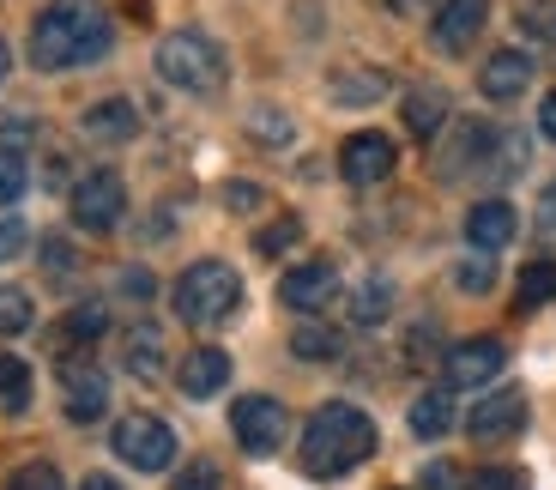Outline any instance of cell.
Returning a JSON list of instances; mask_svg holds the SVG:
<instances>
[{
    "mask_svg": "<svg viewBox=\"0 0 556 490\" xmlns=\"http://www.w3.org/2000/svg\"><path fill=\"white\" fill-rule=\"evenodd\" d=\"M110 49H115V18L103 0H55L30 25V67H42V73L91 67Z\"/></svg>",
    "mask_w": 556,
    "mask_h": 490,
    "instance_id": "6da1fadb",
    "label": "cell"
},
{
    "mask_svg": "<svg viewBox=\"0 0 556 490\" xmlns=\"http://www.w3.org/2000/svg\"><path fill=\"white\" fill-rule=\"evenodd\" d=\"M369 454H376V418H369V412H357L351 400H327V406L308 412L303 449H296V461H303L308 478H345V473H357Z\"/></svg>",
    "mask_w": 556,
    "mask_h": 490,
    "instance_id": "7a4b0ae2",
    "label": "cell"
},
{
    "mask_svg": "<svg viewBox=\"0 0 556 490\" xmlns=\"http://www.w3.org/2000/svg\"><path fill=\"white\" fill-rule=\"evenodd\" d=\"M169 303L188 327H218L242 309V273L230 261H194L181 266V279L169 285Z\"/></svg>",
    "mask_w": 556,
    "mask_h": 490,
    "instance_id": "3957f363",
    "label": "cell"
},
{
    "mask_svg": "<svg viewBox=\"0 0 556 490\" xmlns=\"http://www.w3.org/2000/svg\"><path fill=\"white\" fill-rule=\"evenodd\" d=\"M152 61H157V79L176 85V91H218L224 85V49L206 30H169Z\"/></svg>",
    "mask_w": 556,
    "mask_h": 490,
    "instance_id": "277c9868",
    "label": "cell"
},
{
    "mask_svg": "<svg viewBox=\"0 0 556 490\" xmlns=\"http://www.w3.org/2000/svg\"><path fill=\"white\" fill-rule=\"evenodd\" d=\"M230 430H237L242 454L273 461V454L285 449V436H291V412L278 406L273 393H242L237 406H230Z\"/></svg>",
    "mask_w": 556,
    "mask_h": 490,
    "instance_id": "5b68a950",
    "label": "cell"
},
{
    "mask_svg": "<svg viewBox=\"0 0 556 490\" xmlns=\"http://www.w3.org/2000/svg\"><path fill=\"white\" fill-rule=\"evenodd\" d=\"M115 454L134 473H164V466H176V430L164 418H152V412H127L115 424Z\"/></svg>",
    "mask_w": 556,
    "mask_h": 490,
    "instance_id": "8992f818",
    "label": "cell"
},
{
    "mask_svg": "<svg viewBox=\"0 0 556 490\" xmlns=\"http://www.w3.org/2000/svg\"><path fill=\"white\" fill-rule=\"evenodd\" d=\"M61 406L73 424H98L110 412V376L85 351H61Z\"/></svg>",
    "mask_w": 556,
    "mask_h": 490,
    "instance_id": "52a82bcc",
    "label": "cell"
},
{
    "mask_svg": "<svg viewBox=\"0 0 556 490\" xmlns=\"http://www.w3.org/2000/svg\"><path fill=\"white\" fill-rule=\"evenodd\" d=\"M122 212H127V188H122L115 169H91V176L73 183V225H79V230L103 237V230L122 225Z\"/></svg>",
    "mask_w": 556,
    "mask_h": 490,
    "instance_id": "ba28073f",
    "label": "cell"
},
{
    "mask_svg": "<svg viewBox=\"0 0 556 490\" xmlns=\"http://www.w3.org/2000/svg\"><path fill=\"white\" fill-rule=\"evenodd\" d=\"M393 164H400V152H393V140H388V134H376V127H363V134H351V140L339 146V176H345L351 188L388 183Z\"/></svg>",
    "mask_w": 556,
    "mask_h": 490,
    "instance_id": "9c48e42d",
    "label": "cell"
},
{
    "mask_svg": "<svg viewBox=\"0 0 556 490\" xmlns=\"http://www.w3.org/2000/svg\"><path fill=\"white\" fill-rule=\"evenodd\" d=\"M502 364H508V345H502V339H490V334H478V339L447 345L442 376H447V388H484V381L502 376Z\"/></svg>",
    "mask_w": 556,
    "mask_h": 490,
    "instance_id": "30bf717a",
    "label": "cell"
},
{
    "mask_svg": "<svg viewBox=\"0 0 556 490\" xmlns=\"http://www.w3.org/2000/svg\"><path fill=\"white\" fill-rule=\"evenodd\" d=\"M339 297V266L333 261H296L285 279H278V303L296 309V315H320V309Z\"/></svg>",
    "mask_w": 556,
    "mask_h": 490,
    "instance_id": "8fae6325",
    "label": "cell"
},
{
    "mask_svg": "<svg viewBox=\"0 0 556 490\" xmlns=\"http://www.w3.org/2000/svg\"><path fill=\"white\" fill-rule=\"evenodd\" d=\"M466 430L478 436V442H508V436L527 430V393L520 388H502V393H484L472 406V418H466Z\"/></svg>",
    "mask_w": 556,
    "mask_h": 490,
    "instance_id": "7c38bea8",
    "label": "cell"
},
{
    "mask_svg": "<svg viewBox=\"0 0 556 490\" xmlns=\"http://www.w3.org/2000/svg\"><path fill=\"white\" fill-rule=\"evenodd\" d=\"M515 230H520V212H515V200H502V194L478 200V206L466 212V242H472V254L508 249V242H515Z\"/></svg>",
    "mask_w": 556,
    "mask_h": 490,
    "instance_id": "4fadbf2b",
    "label": "cell"
},
{
    "mask_svg": "<svg viewBox=\"0 0 556 490\" xmlns=\"http://www.w3.org/2000/svg\"><path fill=\"white\" fill-rule=\"evenodd\" d=\"M484 18H490V0H442V7H435V25H430L435 49H442V55L472 49L478 30H484Z\"/></svg>",
    "mask_w": 556,
    "mask_h": 490,
    "instance_id": "5bb4252c",
    "label": "cell"
},
{
    "mask_svg": "<svg viewBox=\"0 0 556 490\" xmlns=\"http://www.w3.org/2000/svg\"><path fill=\"white\" fill-rule=\"evenodd\" d=\"M176 381H181L188 400H212V393H224L230 388V351L224 345H194L188 357H181Z\"/></svg>",
    "mask_w": 556,
    "mask_h": 490,
    "instance_id": "9a60e30c",
    "label": "cell"
},
{
    "mask_svg": "<svg viewBox=\"0 0 556 490\" xmlns=\"http://www.w3.org/2000/svg\"><path fill=\"white\" fill-rule=\"evenodd\" d=\"M527 85H532V55L527 49H496V55L478 67V91H484L490 103H515Z\"/></svg>",
    "mask_w": 556,
    "mask_h": 490,
    "instance_id": "2e32d148",
    "label": "cell"
},
{
    "mask_svg": "<svg viewBox=\"0 0 556 490\" xmlns=\"http://www.w3.org/2000/svg\"><path fill=\"white\" fill-rule=\"evenodd\" d=\"M79 127H85V140L122 146V140H134V134H139V110L127 98H103V103H91V110L79 115Z\"/></svg>",
    "mask_w": 556,
    "mask_h": 490,
    "instance_id": "e0dca14e",
    "label": "cell"
},
{
    "mask_svg": "<svg viewBox=\"0 0 556 490\" xmlns=\"http://www.w3.org/2000/svg\"><path fill=\"white\" fill-rule=\"evenodd\" d=\"M103 334H110V303H103V297H85V303H73L67 315H61L55 345L61 351H85V345H98Z\"/></svg>",
    "mask_w": 556,
    "mask_h": 490,
    "instance_id": "ac0fdd59",
    "label": "cell"
},
{
    "mask_svg": "<svg viewBox=\"0 0 556 490\" xmlns=\"http://www.w3.org/2000/svg\"><path fill=\"white\" fill-rule=\"evenodd\" d=\"M400 115H405V134H412V140H435V134H442V122H447V91L417 85V91H405Z\"/></svg>",
    "mask_w": 556,
    "mask_h": 490,
    "instance_id": "d6986e66",
    "label": "cell"
},
{
    "mask_svg": "<svg viewBox=\"0 0 556 490\" xmlns=\"http://www.w3.org/2000/svg\"><path fill=\"white\" fill-rule=\"evenodd\" d=\"M405 424H412L417 442H442L447 430H454V393L447 388H430V393H417L412 412H405Z\"/></svg>",
    "mask_w": 556,
    "mask_h": 490,
    "instance_id": "ffe728a7",
    "label": "cell"
},
{
    "mask_svg": "<svg viewBox=\"0 0 556 490\" xmlns=\"http://www.w3.org/2000/svg\"><path fill=\"white\" fill-rule=\"evenodd\" d=\"M30 393H37V376H30V364L18 357V351H0V412H7V418L30 412Z\"/></svg>",
    "mask_w": 556,
    "mask_h": 490,
    "instance_id": "44dd1931",
    "label": "cell"
},
{
    "mask_svg": "<svg viewBox=\"0 0 556 490\" xmlns=\"http://www.w3.org/2000/svg\"><path fill=\"white\" fill-rule=\"evenodd\" d=\"M122 364H127V376L157 381V376H164V334H157V327H134V334H127Z\"/></svg>",
    "mask_w": 556,
    "mask_h": 490,
    "instance_id": "7402d4cb",
    "label": "cell"
},
{
    "mask_svg": "<svg viewBox=\"0 0 556 490\" xmlns=\"http://www.w3.org/2000/svg\"><path fill=\"white\" fill-rule=\"evenodd\" d=\"M556 297V261L551 254H539V261L520 266V279H515V303L520 309H544Z\"/></svg>",
    "mask_w": 556,
    "mask_h": 490,
    "instance_id": "603a6c76",
    "label": "cell"
},
{
    "mask_svg": "<svg viewBox=\"0 0 556 490\" xmlns=\"http://www.w3.org/2000/svg\"><path fill=\"white\" fill-rule=\"evenodd\" d=\"M393 315V279H363L357 285V297H351V322L357 327H376V322H388Z\"/></svg>",
    "mask_w": 556,
    "mask_h": 490,
    "instance_id": "cb8c5ba5",
    "label": "cell"
},
{
    "mask_svg": "<svg viewBox=\"0 0 556 490\" xmlns=\"http://www.w3.org/2000/svg\"><path fill=\"white\" fill-rule=\"evenodd\" d=\"M484 146H490V127H484V122H459V127H454V146H447L454 158H442V176L472 169L478 158H484Z\"/></svg>",
    "mask_w": 556,
    "mask_h": 490,
    "instance_id": "d4e9b609",
    "label": "cell"
},
{
    "mask_svg": "<svg viewBox=\"0 0 556 490\" xmlns=\"http://www.w3.org/2000/svg\"><path fill=\"white\" fill-rule=\"evenodd\" d=\"M291 351L303 357V364H333V357H339V334L327 322H308V327H296V334H291Z\"/></svg>",
    "mask_w": 556,
    "mask_h": 490,
    "instance_id": "484cf974",
    "label": "cell"
},
{
    "mask_svg": "<svg viewBox=\"0 0 556 490\" xmlns=\"http://www.w3.org/2000/svg\"><path fill=\"white\" fill-rule=\"evenodd\" d=\"M296 242H303V218H296V212H285V218L254 230V254H266V261H278V254L296 249Z\"/></svg>",
    "mask_w": 556,
    "mask_h": 490,
    "instance_id": "4316f807",
    "label": "cell"
},
{
    "mask_svg": "<svg viewBox=\"0 0 556 490\" xmlns=\"http://www.w3.org/2000/svg\"><path fill=\"white\" fill-rule=\"evenodd\" d=\"M30 322H37V303H30V291H18V285H0V339L25 334Z\"/></svg>",
    "mask_w": 556,
    "mask_h": 490,
    "instance_id": "83f0119b",
    "label": "cell"
},
{
    "mask_svg": "<svg viewBox=\"0 0 556 490\" xmlns=\"http://www.w3.org/2000/svg\"><path fill=\"white\" fill-rule=\"evenodd\" d=\"M381 91H388L381 73H339V79H333V98L339 103H376Z\"/></svg>",
    "mask_w": 556,
    "mask_h": 490,
    "instance_id": "f1b7e54d",
    "label": "cell"
},
{
    "mask_svg": "<svg viewBox=\"0 0 556 490\" xmlns=\"http://www.w3.org/2000/svg\"><path fill=\"white\" fill-rule=\"evenodd\" d=\"M25 194V152L13 140H0V206H13Z\"/></svg>",
    "mask_w": 556,
    "mask_h": 490,
    "instance_id": "f546056e",
    "label": "cell"
},
{
    "mask_svg": "<svg viewBox=\"0 0 556 490\" xmlns=\"http://www.w3.org/2000/svg\"><path fill=\"white\" fill-rule=\"evenodd\" d=\"M249 134H254V140H266V146H291L296 122L285 110H266V103H261V110L249 115Z\"/></svg>",
    "mask_w": 556,
    "mask_h": 490,
    "instance_id": "4dcf8cb0",
    "label": "cell"
},
{
    "mask_svg": "<svg viewBox=\"0 0 556 490\" xmlns=\"http://www.w3.org/2000/svg\"><path fill=\"white\" fill-rule=\"evenodd\" d=\"M0 490H67V485H61V473H55L49 461H25Z\"/></svg>",
    "mask_w": 556,
    "mask_h": 490,
    "instance_id": "1f68e13d",
    "label": "cell"
},
{
    "mask_svg": "<svg viewBox=\"0 0 556 490\" xmlns=\"http://www.w3.org/2000/svg\"><path fill=\"white\" fill-rule=\"evenodd\" d=\"M466 490H532V478L520 466H484L478 478H466Z\"/></svg>",
    "mask_w": 556,
    "mask_h": 490,
    "instance_id": "d6a6232c",
    "label": "cell"
},
{
    "mask_svg": "<svg viewBox=\"0 0 556 490\" xmlns=\"http://www.w3.org/2000/svg\"><path fill=\"white\" fill-rule=\"evenodd\" d=\"M520 30H532V37H556V0H520Z\"/></svg>",
    "mask_w": 556,
    "mask_h": 490,
    "instance_id": "836d02e7",
    "label": "cell"
},
{
    "mask_svg": "<svg viewBox=\"0 0 556 490\" xmlns=\"http://www.w3.org/2000/svg\"><path fill=\"white\" fill-rule=\"evenodd\" d=\"M417 490H466V473H459L454 461H430L417 473Z\"/></svg>",
    "mask_w": 556,
    "mask_h": 490,
    "instance_id": "e575fe53",
    "label": "cell"
},
{
    "mask_svg": "<svg viewBox=\"0 0 556 490\" xmlns=\"http://www.w3.org/2000/svg\"><path fill=\"white\" fill-rule=\"evenodd\" d=\"M25 249H30V230H25V218H18V212H7V218H0V261H18Z\"/></svg>",
    "mask_w": 556,
    "mask_h": 490,
    "instance_id": "d590c367",
    "label": "cell"
},
{
    "mask_svg": "<svg viewBox=\"0 0 556 490\" xmlns=\"http://www.w3.org/2000/svg\"><path fill=\"white\" fill-rule=\"evenodd\" d=\"M218 485H224V473L212 461H188L176 473V490H218Z\"/></svg>",
    "mask_w": 556,
    "mask_h": 490,
    "instance_id": "8d00e7d4",
    "label": "cell"
},
{
    "mask_svg": "<svg viewBox=\"0 0 556 490\" xmlns=\"http://www.w3.org/2000/svg\"><path fill=\"white\" fill-rule=\"evenodd\" d=\"M261 188H254V183H224V206H230V212H254V206H261Z\"/></svg>",
    "mask_w": 556,
    "mask_h": 490,
    "instance_id": "74e56055",
    "label": "cell"
},
{
    "mask_svg": "<svg viewBox=\"0 0 556 490\" xmlns=\"http://www.w3.org/2000/svg\"><path fill=\"white\" fill-rule=\"evenodd\" d=\"M73 261H79V254L67 249V237H49V242H42V266H49V273H67Z\"/></svg>",
    "mask_w": 556,
    "mask_h": 490,
    "instance_id": "f35d334b",
    "label": "cell"
},
{
    "mask_svg": "<svg viewBox=\"0 0 556 490\" xmlns=\"http://www.w3.org/2000/svg\"><path fill=\"white\" fill-rule=\"evenodd\" d=\"M454 279L466 285V291H484V285H490V254H478V261H466V266L454 273Z\"/></svg>",
    "mask_w": 556,
    "mask_h": 490,
    "instance_id": "ab89813d",
    "label": "cell"
},
{
    "mask_svg": "<svg viewBox=\"0 0 556 490\" xmlns=\"http://www.w3.org/2000/svg\"><path fill=\"white\" fill-rule=\"evenodd\" d=\"M122 285L134 291V303H146V297L157 291V285H152V273H122Z\"/></svg>",
    "mask_w": 556,
    "mask_h": 490,
    "instance_id": "60d3db41",
    "label": "cell"
},
{
    "mask_svg": "<svg viewBox=\"0 0 556 490\" xmlns=\"http://www.w3.org/2000/svg\"><path fill=\"white\" fill-rule=\"evenodd\" d=\"M539 127H544V140H556V91L539 103Z\"/></svg>",
    "mask_w": 556,
    "mask_h": 490,
    "instance_id": "b9f144b4",
    "label": "cell"
},
{
    "mask_svg": "<svg viewBox=\"0 0 556 490\" xmlns=\"http://www.w3.org/2000/svg\"><path fill=\"white\" fill-rule=\"evenodd\" d=\"M539 225H544V230H556V183H551V188H544V206H539Z\"/></svg>",
    "mask_w": 556,
    "mask_h": 490,
    "instance_id": "7bdbcfd3",
    "label": "cell"
},
{
    "mask_svg": "<svg viewBox=\"0 0 556 490\" xmlns=\"http://www.w3.org/2000/svg\"><path fill=\"white\" fill-rule=\"evenodd\" d=\"M79 490H122V485H115V478L110 473H91V478H85V485Z\"/></svg>",
    "mask_w": 556,
    "mask_h": 490,
    "instance_id": "ee69618b",
    "label": "cell"
},
{
    "mask_svg": "<svg viewBox=\"0 0 556 490\" xmlns=\"http://www.w3.org/2000/svg\"><path fill=\"white\" fill-rule=\"evenodd\" d=\"M393 13H417V7H430V0H388Z\"/></svg>",
    "mask_w": 556,
    "mask_h": 490,
    "instance_id": "f6af8a7d",
    "label": "cell"
},
{
    "mask_svg": "<svg viewBox=\"0 0 556 490\" xmlns=\"http://www.w3.org/2000/svg\"><path fill=\"white\" fill-rule=\"evenodd\" d=\"M7 67H13V49H7V42H0V79H7Z\"/></svg>",
    "mask_w": 556,
    "mask_h": 490,
    "instance_id": "bcb514c9",
    "label": "cell"
}]
</instances>
